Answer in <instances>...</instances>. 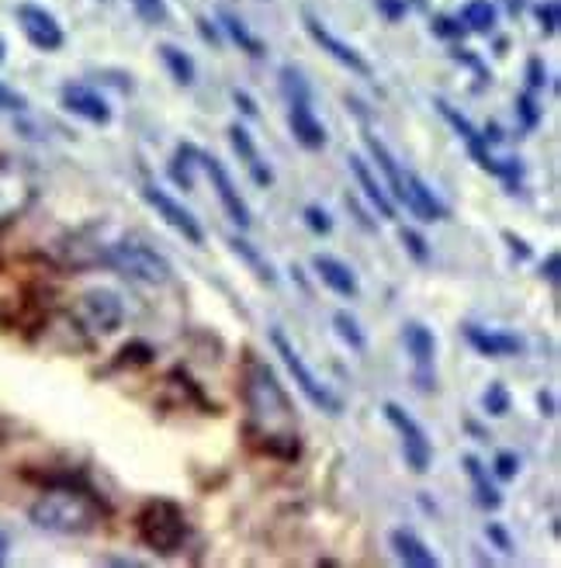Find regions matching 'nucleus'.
<instances>
[{
	"label": "nucleus",
	"mask_w": 561,
	"mask_h": 568,
	"mask_svg": "<svg viewBox=\"0 0 561 568\" xmlns=\"http://www.w3.org/2000/svg\"><path fill=\"white\" fill-rule=\"evenodd\" d=\"M28 517H32L35 527L52 534H91L101 527L104 509L94 496L80 489H49L32 503Z\"/></svg>",
	"instance_id": "nucleus-2"
},
{
	"label": "nucleus",
	"mask_w": 561,
	"mask_h": 568,
	"mask_svg": "<svg viewBox=\"0 0 561 568\" xmlns=\"http://www.w3.org/2000/svg\"><path fill=\"white\" fill-rule=\"evenodd\" d=\"M230 142H233L236 156L246 163V170H249V178H254V184L271 187V184H274V174H271V166L261 160V153H257V146H254V135H249L243 125H230Z\"/></svg>",
	"instance_id": "nucleus-21"
},
{
	"label": "nucleus",
	"mask_w": 561,
	"mask_h": 568,
	"mask_svg": "<svg viewBox=\"0 0 561 568\" xmlns=\"http://www.w3.org/2000/svg\"><path fill=\"white\" fill-rule=\"evenodd\" d=\"M530 88H544V73H541V63L534 60V63H530Z\"/></svg>",
	"instance_id": "nucleus-45"
},
{
	"label": "nucleus",
	"mask_w": 561,
	"mask_h": 568,
	"mask_svg": "<svg viewBox=\"0 0 561 568\" xmlns=\"http://www.w3.org/2000/svg\"><path fill=\"white\" fill-rule=\"evenodd\" d=\"M233 98H236V104L243 108V115H249V119H257V104H254V101H249L246 94H239V91H236Z\"/></svg>",
	"instance_id": "nucleus-44"
},
{
	"label": "nucleus",
	"mask_w": 561,
	"mask_h": 568,
	"mask_svg": "<svg viewBox=\"0 0 561 568\" xmlns=\"http://www.w3.org/2000/svg\"><path fill=\"white\" fill-rule=\"evenodd\" d=\"M350 163V174H354V181H357V187L364 191V197L381 212V219H396V202H391V194L385 191V184L375 178V170L364 163L360 156H350L347 160Z\"/></svg>",
	"instance_id": "nucleus-19"
},
{
	"label": "nucleus",
	"mask_w": 561,
	"mask_h": 568,
	"mask_svg": "<svg viewBox=\"0 0 561 568\" xmlns=\"http://www.w3.org/2000/svg\"><path fill=\"white\" fill-rule=\"evenodd\" d=\"M280 91H285L288 101H308V83H305V77L295 67L280 70Z\"/></svg>",
	"instance_id": "nucleus-32"
},
{
	"label": "nucleus",
	"mask_w": 561,
	"mask_h": 568,
	"mask_svg": "<svg viewBox=\"0 0 561 568\" xmlns=\"http://www.w3.org/2000/svg\"><path fill=\"white\" fill-rule=\"evenodd\" d=\"M461 465H465V471L471 478V489H475V499H479V506L482 509H499L502 506V496H499V489L489 481V468L479 458H475V454H465Z\"/></svg>",
	"instance_id": "nucleus-23"
},
{
	"label": "nucleus",
	"mask_w": 561,
	"mask_h": 568,
	"mask_svg": "<svg viewBox=\"0 0 561 568\" xmlns=\"http://www.w3.org/2000/svg\"><path fill=\"white\" fill-rule=\"evenodd\" d=\"M538 403H541L544 416H554V399H551V395H548V392H541V395H538Z\"/></svg>",
	"instance_id": "nucleus-46"
},
{
	"label": "nucleus",
	"mask_w": 561,
	"mask_h": 568,
	"mask_svg": "<svg viewBox=\"0 0 561 568\" xmlns=\"http://www.w3.org/2000/svg\"><path fill=\"white\" fill-rule=\"evenodd\" d=\"M517 108H520V119H523V125H527V129H538V122H541V111H538L534 98H530V94H520Z\"/></svg>",
	"instance_id": "nucleus-37"
},
{
	"label": "nucleus",
	"mask_w": 561,
	"mask_h": 568,
	"mask_svg": "<svg viewBox=\"0 0 561 568\" xmlns=\"http://www.w3.org/2000/svg\"><path fill=\"white\" fill-rule=\"evenodd\" d=\"M135 534L156 555H177L187 541V517L174 499H146L135 514Z\"/></svg>",
	"instance_id": "nucleus-3"
},
{
	"label": "nucleus",
	"mask_w": 561,
	"mask_h": 568,
	"mask_svg": "<svg viewBox=\"0 0 561 568\" xmlns=\"http://www.w3.org/2000/svg\"><path fill=\"white\" fill-rule=\"evenodd\" d=\"M482 406H486L489 416H507V413H510V392H507V385H502V382H492V385L486 388V395H482Z\"/></svg>",
	"instance_id": "nucleus-31"
},
{
	"label": "nucleus",
	"mask_w": 561,
	"mask_h": 568,
	"mask_svg": "<svg viewBox=\"0 0 561 568\" xmlns=\"http://www.w3.org/2000/svg\"><path fill=\"white\" fill-rule=\"evenodd\" d=\"M486 534H489V541L499 548V551H507V555H513V541H510V534L507 530H502L499 524H489L486 527Z\"/></svg>",
	"instance_id": "nucleus-38"
},
{
	"label": "nucleus",
	"mask_w": 561,
	"mask_h": 568,
	"mask_svg": "<svg viewBox=\"0 0 561 568\" xmlns=\"http://www.w3.org/2000/svg\"><path fill=\"white\" fill-rule=\"evenodd\" d=\"M198 24H202V36H205V39H208L212 45H218V32H215V28H212L208 21H198Z\"/></svg>",
	"instance_id": "nucleus-47"
},
{
	"label": "nucleus",
	"mask_w": 561,
	"mask_h": 568,
	"mask_svg": "<svg viewBox=\"0 0 561 568\" xmlns=\"http://www.w3.org/2000/svg\"><path fill=\"white\" fill-rule=\"evenodd\" d=\"M18 24H21L24 39L32 42L35 49H42V52L63 49V28H60V21H55L45 8H39V4H21L18 8Z\"/></svg>",
	"instance_id": "nucleus-12"
},
{
	"label": "nucleus",
	"mask_w": 561,
	"mask_h": 568,
	"mask_svg": "<svg viewBox=\"0 0 561 568\" xmlns=\"http://www.w3.org/2000/svg\"><path fill=\"white\" fill-rule=\"evenodd\" d=\"M76 320L83 329H91L98 336H111L115 329H122L125 323V305L122 295L111 288H91L76 298Z\"/></svg>",
	"instance_id": "nucleus-7"
},
{
	"label": "nucleus",
	"mask_w": 561,
	"mask_h": 568,
	"mask_svg": "<svg viewBox=\"0 0 561 568\" xmlns=\"http://www.w3.org/2000/svg\"><path fill=\"white\" fill-rule=\"evenodd\" d=\"M305 225H308L313 233H319V236H329V233H333V219H329L319 205H308V209H305Z\"/></svg>",
	"instance_id": "nucleus-35"
},
{
	"label": "nucleus",
	"mask_w": 561,
	"mask_h": 568,
	"mask_svg": "<svg viewBox=\"0 0 561 568\" xmlns=\"http://www.w3.org/2000/svg\"><path fill=\"white\" fill-rule=\"evenodd\" d=\"M313 267H316V274H319V281L326 284V288L336 292L340 298H357V295H360L357 274H354L344 261L329 257V253H316V257H313Z\"/></svg>",
	"instance_id": "nucleus-17"
},
{
	"label": "nucleus",
	"mask_w": 561,
	"mask_h": 568,
	"mask_svg": "<svg viewBox=\"0 0 561 568\" xmlns=\"http://www.w3.org/2000/svg\"><path fill=\"white\" fill-rule=\"evenodd\" d=\"M0 108H8V111H24L28 101H24L18 91H11V88H4V83H0Z\"/></svg>",
	"instance_id": "nucleus-40"
},
{
	"label": "nucleus",
	"mask_w": 561,
	"mask_h": 568,
	"mask_svg": "<svg viewBox=\"0 0 561 568\" xmlns=\"http://www.w3.org/2000/svg\"><path fill=\"white\" fill-rule=\"evenodd\" d=\"M305 32L313 36V42L323 49V52H329L336 63H344L350 73H357V77H371V63L364 60V55L354 49V45H347V42H340L336 39L329 28H323V21H316L313 14H305Z\"/></svg>",
	"instance_id": "nucleus-13"
},
{
	"label": "nucleus",
	"mask_w": 561,
	"mask_h": 568,
	"mask_svg": "<svg viewBox=\"0 0 561 568\" xmlns=\"http://www.w3.org/2000/svg\"><path fill=\"white\" fill-rule=\"evenodd\" d=\"M39 184L35 174L28 170L21 160L0 156V230L8 222H14L18 215H24V209L35 202Z\"/></svg>",
	"instance_id": "nucleus-6"
},
{
	"label": "nucleus",
	"mask_w": 561,
	"mask_h": 568,
	"mask_svg": "<svg viewBox=\"0 0 561 568\" xmlns=\"http://www.w3.org/2000/svg\"><path fill=\"white\" fill-rule=\"evenodd\" d=\"M385 419L396 426V434L402 440V454H406V465L416 471V475H424L430 471L434 465V444L427 437L424 426L416 423V416H409L399 403H385Z\"/></svg>",
	"instance_id": "nucleus-8"
},
{
	"label": "nucleus",
	"mask_w": 561,
	"mask_h": 568,
	"mask_svg": "<svg viewBox=\"0 0 561 568\" xmlns=\"http://www.w3.org/2000/svg\"><path fill=\"white\" fill-rule=\"evenodd\" d=\"M402 205L416 215V219H424V222H440L447 219V205L440 202V197L419 181L416 174H406V197H402Z\"/></svg>",
	"instance_id": "nucleus-18"
},
{
	"label": "nucleus",
	"mask_w": 561,
	"mask_h": 568,
	"mask_svg": "<svg viewBox=\"0 0 561 568\" xmlns=\"http://www.w3.org/2000/svg\"><path fill=\"white\" fill-rule=\"evenodd\" d=\"M461 18H465V24L471 28V32H489V28L496 24V11H492L489 0H471Z\"/></svg>",
	"instance_id": "nucleus-28"
},
{
	"label": "nucleus",
	"mask_w": 561,
	"mask_h": 568,
	"mask_svg": "<svg viewBox=\"0 0 561 568\" xmlns=\"http://www.w3.org/2000/svg\"><path fill=\"white\" fill-rule=\"evenodd\" d=\"M502 240L510 243L513 257H520V261H530V246H527V240H520V236H517V233H510V230H502Z\"/></svg>",
	"instance_id": "nucleus-41"
},
{
	"label": "nucleus",
	"mask_w": 561,
	"mask_h": 568,
	"mask_svg": "<svg viewBox=\"0 0 561 568\" xmlns=\"http://www.w3.org/2000/svg\"><path fill=\"white\" fill-rule=\"evenodd\" d=\"M153 357H156V351L146 344V339H132V344H125L119 351V367H146V364H153Z\"/></svg>",
	"instance_id": "nucleus-29"
},
{
	"label": "nucleus",
	"mask_w": 561,
	"mask_h": 568,
	"mask_svg": "<svg viewBox=\"0 0 561 568\" xmlns=\"http://www.w3.org/2000/svg\"><path fill=\"white\" fill-rule=\"evenodd\" d=\"M465 339L471 344V351H479L482 357H492V361H499V357H513V354L523 351L520 336L502 333V329H482V326H471V323L465 326Z\"/></svg>",
	"instance_id": "nucleus-16"
},
{
	"label": "nucleus",
	"mask_w": 561,
	"mask_h": 568,
	"mask_svg": "<svg viewBox=\"0 0 561 568\" xmlns=\"http://www.w3.org/2000/svg\"><path fill=\"white\" fill-rule=\"evenodd\" d=\"M198 166L208 174L212 191L218 194V202H222V209H226V215L239 225V230H249V225H254V215H249V205L243 202V194L233 184L230 170L222 166V160H215L212 153H198Z\"/></svg>",
	"instance_id": "nucleus-10"
},
{
	"label": "nucleus",
	"mask_w": 561,
	"mask_h": 568,
	"mask_svg": "<svg viewBox=\"0 0 561 568\" xmlns=\"http://www.w3.org/2000/svg\"><path fill=\"white\" fill-rule=\"evenodd\" d=\"M388 541H391V551H396L399 561H406L409 568H437L440 558L427 548V541H419V537L412 530H391L388 534Z\"/></svg>",
	"instance_id": "nucleus-22"
},
{
	"label": "nucleus",
	"mask_w": 561,
	"mask_h": 568,
	"mask_svg": "<svg viewBox=\"0 0 561 568\" xmlns=\"http://www.w3.org/2000/svg\"><path fill=\"white\" fill-rule=\"evenodd\" d=\"M101 264L115 267L119 274H125L132 281H143V284H166L171 281V261H166L160 250H153L150 243L132 240V236L108 240L104 253H101Z\"/></svg>",
	"instance_id": "nucleus-4"
},
{
	"label": "nucleus",
	"mask_w": 561,
	"mask_h": 568,
	"mask_svg": "<svg viewBox=\"0 0 561 568\" xmlns=\"http://www.w3.org/2000/svg\"><path fill=\"white\" fill-rule=\"evenodd\" d=\"M538 18H541V24L548 28V32H554V28H558V4H554V0L538 8Z\"/></svg>",
	"instance_id": "nucleus-42"
},
{
	"label": "nucleus",
	"mask_w": 561,
	"mask_h": 568,
	"mask_svg": "<svg viewBox=\"0 0 561 568\" xmlns=\"http://www.w3.org/2000/svg\"><path fill=\"white\" fill-rule=\"evenodd\" d=\"M0 60H4V39H0Z\"/></svg>",
	"instance_id": "nucleus-49"
},
{
	"label": "nucleus",
	"mask_w": 561,
	"mask_h": 568,
	"mask_svg": "<svg viewBox=\"0 0 561 568\" xmlns=\"http://www.w3.org/2000/svg\"><path fill=\"white\" fill-rule=\"evenodd\" d=\"M541 274H544V281L551 284V288H558V277H561V257H558V253H548L544 264H541Z\"/></svg>",
	"instance_id": "nucleus-39"
},
{
	"label": "nucleus",
	"mask_w": 561,
	"mask_h": 568,
	"mask_svg": "<svg viewBox=\"0 0 561 568\" xmlns=\"http://www.w3.org/2000/svg\"><path fill=\"white\" fill-rule=\"evenodd\" d=\"M222 24H226V32H230V36H233V39H236V42H239V45H243L246 52H249V55H261V42H257L254 36H249V32H246V24H243V21H239L236 14L222 11Z\"/></svg>",
	"instance_id": "nucleus-30"
},
{
	"label": "nucleus",
	"mask_w": 561,
	"mask_h": 568,
	"mask_svg": "<svg viewBox=\"0 0 561 568\" xmlns=\"http://www.w3.org/2000/svg\"><path fill=\"white\" fill-rule=\"evenodd\" d=\"M492 468H496V475H499V478H517V471H520V458H517L513 450H499Z\"/></svg>",
	"instance_id": "nucleus-36"
},
{
	"label": "nucleus",
	"mask_w": 561,
	"mask_h": 568,
	"mask_svg": "<svg viewBox=\"0 0 561 568\" xmlns=\"http://www.w3.org/2000/svg\"><path fill=\"white\" fill-rule=\"evenodd\" d=\"M243 403L249 413V434L261 440L264 454L295 462L298 458V419L285 385L264 361H249L243 372Z\"/></svg>",
	"instance_id": "nucleus-1"
},
{
	"label": "nucleus",
	"mask_w": 561,
	"mask_h": 568,
	"mask_svg": "<svg viewBox=\"0 0 561 568\" xmlns=\"http://www.w3.org/2000/svg\"><path fill=\"white\" fill-rule=\"evenodd\" d=\"M402 344H406V351H409V357H412V378H416V385L424 388V392H430V388H437V336H434V329H427L424 323H406L402 326Z\"/></svg>",
	"instance_id": "nucleus-9"
},
{
	"label": "nucleus",
	"mask_w": 561,
	"mask_h": 568,
	"mask_svg": "<svg viewBox=\"0 0 561 568\" xmlns=\"http://www.w3.org/2000/svg\"><path fill=\"white\" fill-rule=\"evenodd\" d=\"M333 326H336V333H340V339H344V344H347L350 351H357V354H360L364 347H368V336H364L360 323L350 316L347 308L336 312V316H333Z\"/></svg>",
	"instance_id": "nucleus-27"
},
{
	"label": "nucleus",
	"mask_w": 561,
	"mask_h": 568,
	"mask_svg": "<svg viewBox=\"0 0 561 568\" xmlns=\"http://www.w3.org/2000/svg\"><path fill=\"white\" fill-rule=\"evenodd\" d=\"M132 8L146 24H163L166 21V0H132Z\"/></svg>",
	"instance_id": "nucleus-34"
},
{
	"label": "nucleus",
	"mask_w": 561,
	"mask_h": 568,
	"mask_svg": "<svg viewBox=\"0 0 561 568\" xmlns=\"http://www.w3.org/2000/svg\"><path fill=\"white\" fill-rule=\"evenodd\" d=\"M378 8H381L388 18H399V14H406V4H399V0H378Z\"/></svg>",
	"instance_id": "nucleus-43"
},
{
	"label": "nucleus",
	"mask_w": 561,
	"mask_h": 568,
	"mask_svg": "<svg viewBox=\"0 0 561 568\" xmlns=\"http://www.w3.org/2000/svg\"><path fill=\"white\" fill-rule=\"evenodd\" d=\"M288 125H292V135L302 150L316 153L326 146V129L323 122L316 119V111L308 101H288Z\"/></svg>",
	"instance_id": "nucleus-14"
},
{
	"label": "nucleus",
	"mask_w": 561,
	"mask_h": 568,
	"mask_svg": "<svg viewBox=\"0 0 561 568\" xmlns=\"http://www.w3.org/2000/svg\"><path fill=\"white\" fill-rule=\"evenodd\" d=\"M230 246H233V253H236V257H243V264L249 267V271H254L264 284H274L277 281V274H274V267L267 264V257H264V253L254 246V243H246L243 236H233L230 240Z\"/></svg>",
	"instance_id": "nucleus-24"
},
{
	"label": "nucleus",
	"mask_w": 561,
	"mask_h": 568,
	"mask_svg": "<svg viewBox=\"0 0 561 568\" xmlns=\"http://www.w3.org/2000/svg\"><path fill=\"white\" fill-rule=\"evenodd\" d=\"M4 551H8V541H4V537H0V561H4Z\"/></svg>",
	"instance_id": "nucleus-48"
},
{
	"label": "nucleus",
	"mask_w": 561,
	"mask_h": 568,
	"mask_svg": "<svg viewBox=\"0 0 561 568\" xmlns=\"http://www.w3.org/2000/svg\"><path fill=\"white\" fill-rule=\"evenodd\" d=\"M271 344H274V351H277V357L285 361V367H288V375L295 378V385H298V392L305 395L308 403H313L316 409H323V413H329V416H340L344 413V403L336 399V395L313 375V367H308L305 361H302V354L292 347V339L280 333V329H274L271 333Z\"/></svg>",
	"instance_id": "nucleus-5"
},
{
	"label": "nucleus",
	"mask_w": 561,
	"mask_h": 568,
	"mask_svg": "<svg viewBox=\"0 0 561 568\" xmlns=\"http://www.w3.org/2000/svg\"><path fill=\"white\" fill-rule=\"evenodd\" d=\"M156 52H160L163 67L171 70V77H174L177 83H184V88H187V83H194V60H191V55H187L184 49H177V45H171V42H163Z\"/></svg>",
	"instance_id": "nucleus-26"
},
{
	"label": "nucleus",
	"mask_w": 561,
	"mask_h": 568,
	"mask_svg": "<svg viewBox=\"0 0 561 568\" xmlns=\"http://www.w3.org/2000/svg\"><path fill=\"white\" fill-rule=\"evenodd\" d=\"M402 246L406 253L416 261V264H430V243L424 240V233H416V230H402Z\"/></svg>",
	"instance_id": "nucleus-33"
},
{
	"label": "nucleus",
	"mask_w": 561,
	"mask_h": 568,
	"mask_svg": "<svg viewBox=\"0 0 561 568\" xmlns=\"http://www.w3.org/2000/svg\"><path fill=\"white\" fill-rule=\"evenodd\" d=\"M364 146H368V153L375 156V163H378V170L385 174V181H388V194H391V202H402L406 197V174H402V166H399V160L388 153V146L378 139V135H371V132H364Z\"/></svg>",
	"instance_id": "nucleus-20"
},
{
	"label": "nucleus",
	"mask_w": 561,
	"mask_h": 568,
	"mask_svg": "<svg viewBox=\"0 0 561 568\" xmlns=\"http://www.w3.org/2000/svg\"><path fill=\"white\" fill-rule=\"evenodd\" d=\"M143 202H146L166 225H171V230H177L191 246H202V243H205V230L198 225V219H194L181 202H174V197L166 194V191H160L156 184H146V187H143Z\"/></svg>",
	"instance_id": "nucleus-11"
},
{
	"label": "nucleus",
	"mask_w": 561,
	"mask_h": 568,
	"mask_svg": "<svg viewBox=\"0 0 561 568\" xmlns=\"http://www.w3.org/2000/svg\"><path fill=\"white\" fill-rule=\"evenodd\" d=\"M198 146H191V142H184V146H177L174 160H171V181L184 191L194 187V166H198Z\"/></svg>",
	"instance_id": "nucleus-25"
},
{
	"label": "nucleus",
	"mask_w": 561,
	"mask_h": 568,
	"mask_svg": "<svg viewBox=\"0 0 561 568\" xmlns=\"http://www.w3.org/2000/svg\"><path fill=\"white\" fill-rule=\"evenodd\" d=\"M63 108L73 111L76 119L91 122V125H108V122H111V108H108V101H104L98 91L83 88V83H70V88H63Z\"/></svg>",
	"instance_id": "nucleus-15"
}]
</instances>
